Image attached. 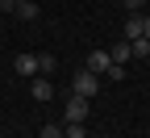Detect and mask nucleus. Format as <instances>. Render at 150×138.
I'll return each instance as SVG.
<instances>
[{"label": "nucleus", "mask_w": 150, "mask_h": 138, "mask_svg": "<svg viewBox=\"0 0 150 138\" xmlns=\"http://www.w3.org/2000/svg\"><path fill=\"white\" fill-rule=\"evenodd\" d=\"M13 71L25 75V80H33V75H38V54H17L13 59Z\"/></svg>", "instance_id": "4"}, {"label": "nucleus", "mask_w": 150, "mask_h": 138, "mask_svg": "<svg viewBox=\"0 0 150 138\" xmlns=\"http://www.w3.org/2000/svg\"><path fill=\"white\" fill-rule=\"evenodd\" d=\"M108 54H112V63H129V59H134V42H129V38H121Z\"/></svg>", "instance_id": "6"}, {"label": "nucleus", "mask_w": 150, "mask_h": 138, "mask_svg": "<svg viewBox=\"0 0 150 138\" xmlns=\"http://www.w3.org/2000/svg\"><path fill=\"white\" fill-rule=\"evenodd\" d=\"M125 38H129V42H138V38H146V21H142L138 13H129V21H125Z\"/></svg>", "instance_id": "5"}, {"label": "nucleus", "mask_w": 150, "mask_h": 138, "mask_svg": "<svg viewBox=\"0 0 150 138\" xmlns=\"http://www.w3.org/2000/svg\"><path fill=\"white\" fill-rule=\"evenodd\" d=\"M17 4H25V0H17Z\"/></svg>", "instance_id": "14"}, {"label": "nucleus", "mask_w": 150, "mask_h": 138, "mask_svg": "<svg viewBox=\"0 0 150 138\" xmlns=\"http://www.w3.org/2000/svg\"><path fill=\"white\" fill-rule=\"evenodd\" d=\"M42 138H63V126H42Z\"/></svg>", "instance_id": "11"}, {"label": "nucleus", "mask_w": 150, "mask_h": 138, "mask_svg": "<svg viewBox=\"0 0 150 138\" xmlns=\"http://www.w3.org/2000/svg\"><path fill=\"white\" fill-rule=\"evenodd\" d=\"M29 92H33V101H50V96H54L50 80H42V75H33V84H29Z\"/></svg>", "instance_id": "7"}, {"label": "nucleus", "mask_w": 150, "mask_h": 138, "mask_svg": "<svg viewBox=\"0 0 150 138\" xmlns=\"http://www.w3.org/2000/svg\"><path fill=\"white\" fill-rule=\"evenodd\" d=\"M121 4H125V9H129V13H138V9H142V4H146V0H121Z\"/></svg>", "instance_id": "12"}, {"label": "nucleus", "mask_w": 150, "mask_h": 138, "mask_svg": "<svg viewBox=\"0 0 150 138\" xmlns=\"http://www.w3.org/2000/svg\"><path fill=\"white\" fill-rule=\"evenodd\" d=\"M108 138H117V134H108Z\"/></svg>", "instance_id": "15"}, {"label": "nucleus", "mask_w": 150, "mask_h": 138, "mask_svg": "<svg viewBox=\"0 0 150 138\" xmlns=\"http://www.w3.org/2000/svg\"><path fill=\"white\" fill-rule=\"evenodd\" d=\"M71 92H75V96H88V101H92V96L100 92V75H96V71H88V67H83V71H75Z\"/></svg>", "instance_id": "1"}, {"label": "nucleus", "mask_w": 150, "mask_h": 138, "mask_svg": "<svg viewBox=\"0 0 150 138\" xmlns=\"http://www.w3.org/2000/svg\"><path fill=\"white\" fill-rule=\"evenodd\" d=\"M150 54V38H138V42H134V59H146Z\"/></svg>", "instance_id": "10"}, {"label": "nucleus", "mask_w": 150, "mask_h": 138, "mask_svg": "<svg viewBox=\"0 0 150 138\" xmlns=\"http://www.w3.org/2000/svg\"><path fill=\"white\" fill-rule=\"evenodd\" d=\"M13 13L21 17V21H33V17H38V4H33V0H25V4H17Z\"/></svg>", "instance_id": "8"}, {"label": "nucleus", "mask_w": 150, "mask_h": 138, "mask_svg": "<svg viewBox=\"0 0 150 138\" xmlns=\"http://www.w3.org/2000/svg\"><path fill=\"white\" fill-rule=\"evenodd\" d=\"M38 71H42V75L54 71V54H50V50H46V54H38Z\"/></svg>", "instance_id": "9"}, {"label": "nucleus", "mask_w": 150, "mask_h": 138, "mask_svg": "<svg viewBox=\"0 0 150 138\" xmlns=\"http://www.w3.org/2000/svg\"><path fill=\"white\" fill-rule=\"evenodd\" d=\"M63 117L67 122H88V96H75L71 92V101L63 105Z\"/></svg>", "instance_id": "2"}, {"label": "nucleus", "mask_w": 150, "mask_h": 138, "mask_svg": "<svg viewBox=\"0 0 150 138\" xmlns=\"http://www.w3.org/2000/svg\"><path fill=\"white\" fill-rule=\"evenodd\" d=\"M83 67H88V71H96V75H108V67H112V54H108V50H92Z\"/></svg>", "instance_id": "3"}, {"label": "nucleus", "mask_w": 150, "mask_h": 138, "mask_svg": "<svg viewBox=\"0 0 150 138\" xmlns=\"http://www.w3.org/2000/svg\"><path fill=\"white\" fill-rule=\"evenodd\" d=\"M142 21H146V38H150V13H146V17H142Z\"/></svg>", "instance_id": "13"}]
</instances>
